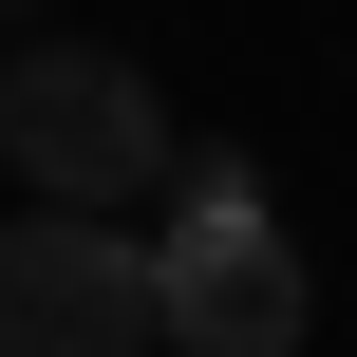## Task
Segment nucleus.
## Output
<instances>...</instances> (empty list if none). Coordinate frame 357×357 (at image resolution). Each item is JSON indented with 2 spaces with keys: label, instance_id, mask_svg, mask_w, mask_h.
I'll use <instances>...</instances> for the list:
<instances>
[{
  "label": "nucleus",
  "instance_id": "1",
  "mask_svg": "<svg viewBox=\"0 0 357 357\" xmlns=\"http://www.w3.org/2000/svg\"><path fill=\"white\" fill-rule=\"evenodd\" d=\"M0 169L38 188V207H132L151 169H169V113H151V56H113V38H38L19 75H0Z\"/></svg>",
  "mask_w": 357,
  "mask_h": 357
},
{
  "label": "nucleus",
  "instance_id": "2",
  "mask_svg": "<svg viewBox=\"0 0 357 357\" xmlns=\"http://www.w3.org/2000/svg\"><path fill=\"white\" fill-rule=\"evenodd\" d=\"M0 357H151V245L94 207L0 226Z\"/></svg>",
  "mask_w": 357,
  "mask_h": 357
},
{
  "label": "nucleus",
  "instance_id": "3",
  "mask_svg": "<svg viewBox=\"0 0 357 357\" xmlns=\"http://www.w3.org/2000/svg\"><path fill=\"white\" fill-rule=\"evenodd\" d=\"M151 339L169 357H301V245H282V226L151 245Z\"/></svg>",
  "mask_w": 357,
  "mask_h": 357
},
{
  "label": "nucleus",
  "instance_id": "4",
  "mask_svg": "<svg viewBox=\"0 0 357 357\" xmlns=\"http://www.w3.org/2000/svg\"><path fill=\"white\" fill-rule=\"evenodd\" d=\"M226 226H264V169L245 151H169V245H226Z\"/></svg>",
  "mask_w": 357,
  "mask_h": 357
}]
</instances>
